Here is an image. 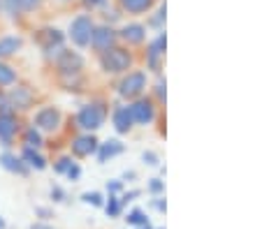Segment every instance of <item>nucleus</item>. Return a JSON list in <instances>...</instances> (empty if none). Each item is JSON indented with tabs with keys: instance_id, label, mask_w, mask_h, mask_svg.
I'll list each match as a JSON object with an SVG mask.
<instances>
[{
	"instance_id": "40",
	"label": "nucleus",
	"mask_w": 262,
	"mask_h": 229,
	"mask_svg": "<svg viewBox=\"0 0 262 229\" xmlns=\"http://www.w3.org/2000/svg\"><path fill=\"white\" fill-rule=\"evenodd\" d=\"M0 227H3V222H0Z\"/></svg>"
},
{
	"instance_id": "1",
	"label": "nucleus",
	"mask_w": 262,
	"mask_h": 229,
	"mask_svg": "<svg viewBox=\"0 0 262 229\" xmlns=\"http://www.w3.org/2000/svg\"><path fill=\"white\" fill-rule=\"evenodd\" d=\"M104 118H107V107L102 102H93V105L81 107L79 114H77V123L84 130H98L104 123Z\"/></svg>"
},
{
	"instance_id": "27",
	"label": "nucleus",
	"mask_w": 262,
	"mask_h": 229,
	"mask_svg": "<svg viewBox=\"0 0 262 229\" xmlns=\"http://www.w3.org/2000/svg\"><path fill=\"white\" fill-rule=\"evenodd\" d=\"M5 7H7V12H10L12 19H14V16H19L21 7H19V3H16V0H5Z\"/></svg>"
},
{
	"instance_id": "25",
	"label": "nucleus",
	"mask_w": 262,
	"mask_h": 229,
	"mask_svg": "<svg viewBox=\"0 0 262 229\" xmlns=\"http://www.w3.org/2000/svg\"><path fill=\"white\" fill-rule=\"evenodd\" d=\"M84 201H86V204H93V206H102V194H100V192H86L84 194Z\"/></svg>"
},
{
	"instance_id": "23",
	"label": "nucleus",
	"mask_w": 262,
	"mask_h": 229,
	"mask_svg": "<svg viewBox=\"0 0 262 229\" xmlns=\"http://www.w3.org/2000/svg\"><path fill=\"white\" fill-rule=\"evenodd\" d=\"M128 220L130 224H139V227H148V218L144 215V211H139V209H135L133 213H128Z\"/></svg>"
},
{
	"instance_id": "37",
	"label": "nucleus",
	"mask_w": 262,
	"mask_h": 229,
	"mask_svg": "<svg viewBox=\"0 0 262 229\" xmlns=\"http://www.w3.org/2000/svg\"><path fill=\"white\" fill-rule=\"evenodd\" d=\"M156 209H158V211H165L167 206H165V201H163V199H158V201H156Z\"/></svg>"
},
{
	"instance_id": "8",
	"label": "nucleus",
	"mask_w": 262,
	"mask_h": 229,
	"mask_svg": "<svg viewBox=\"0 0 262 229\" xmlns=\"http://www.w3.org/2000/svg\"><path fill=\"white\" fill-rule=\"evenodd\" d=\"M81 67H84V60H81L79 54H74V51H60L58 70L63 72V74H77Z\"/></svg>"
},
{
	"instance_id": "9",
	"label": "nucleus",
	"mask_w": 262,
	"mask_h": 229,
	"mask_svg": "<svg viewBox=\"0 0 262 229\" xmlns=\"http://www.w3.org/2000/svg\"><path fill=\"white\" fill-rule=\"evenodd\" d=\"M165 44H167V40H165V35H158L151 44H148V51H146V63L151 70L160 72V58L165 56Z\"/></svg>"
},
{
	"instance_id": "35",
	"label": "nucleus",
	"mask_w": 262,
	"mask_h": 229,
	"mask_svg": "<svg viewBox=\"0 0 262 229\" xmlns=\"http://www.w3.org/2000/svg\"><path fill=\"white\" fill-rule=\"evenodd\" d=\"M104 0H84V5L86 7H95V5H102Z\"/></svg>"
},
{
	"instance_id": "7",
	"label": "nucleus",
	"mask_w": 262,
	"mask_h": 229,
	"mask_svg": "<svg viewBox=\"0 0 262 229\" xmlns=\"http://www.w3.org/2000/svg\"><path fill=\"white\" fill-rule=\"evenodd\" d=\"M35 125L40 130L51 132V130H56L60 125V111L54 109V107H45V109H40L37 116H35Z\"/></svg>"
},
{
	"instance_id": "22",
	"label": "nucleus",
	"mask_w": 262,
	"mask_h": 229,
	"mask_svg": "<svg viewBox=\"0 0 262 229\" xmlns=\"http://www.w3.org/2000/svg\"><path fill=\"white\" fill-rule=\"evenodd\" d=\"M42 146V137H40V132L35 128H30L28 132H26V148H40Z\"/></svg>"
},
{
	"instance_id": "34",
	"label": "nucleus",
	"mask_w": 262,
	"mask_h": 229,
	"mask_svg": "<svg viewBox=\"0 0 262 229\" xmlns=\"http://www.w3.org/2000/svg\"><path fill=\"white\" fill-rule=\"evenodd\" d=\"M107 190H109V194L119 192V190H121V181H112V183H107Z\"/></svg>"
},
{
	"instance_id": "39",
	"label": "nucleus",
	"mask_w": 262,
	"mask_h": 229,
	"mask_svg": "<svg viewBox=\"0 0 262 229\" xmlns=\"http://www.w3.org/2000/svg\"><path fill=\"white\" fill-rule=\"evenodd\" d=\"M139 229H151V227H139Z\"/></svg>"
},
{
	"instance_id": "18",
	"label": "nucleus",
	"mask_w": 262,
	"mask_h": 229,
	"mask_svg": "<svg viewBox=\"0 0 262 229\" xmlns=\"http://www.w3.org/2000/svg\"><path fill=\"white\" fill-rule=\"evenodd\" d=\"M24 40L21 37H3L0 40V58H5V56H12L21 49Z\"/></svg>"
},
{
	"instance_id": "17",
	"label": "nucleus",
	"mask_w": 262,
	"mask_h": 229,
	"mask_svg": "<svg viewBox=\"0 0 262 229\" xmlns=\"http://www.w3.org/2000/svg\"><path fill=\"white\" fill-rule=\"evenodd\" d=\"M121 150H123V144H121L119 139H109L107 144H102V146H100L98 160H100V162H107L109 158H114V155H119Z\"/></svg>"
},
{
	"instance_id": "24",
	"label": "nucleus",
	"mask_w": 262,
	"mask_h": 229,
	"mask_svg": "<svg viewBox=\"0 0 262 229\" xmlns=\"http://www.w3.org/2000/svg\"><path fill=\"white\" fill-rule=\"evenodd\" d=\"M121 213V199L114 197V194H109V201H107V215L109 218H116Z\"/></svg>"
},
{
	"instance_id": "30",
	"label": "nucleus",
	"mask_w": 262,
	"mask_h": 229,
	"mask_svg": "<svg viewBox=\"0 0 262 229\" xmlns=\"http://www.w3.org/2000/svg\"><path fill=\"white\" fill-rule=\"evenodd\" d=\"M19 3L21 10H35V7L40 5V0H16Z\"/></svg>"
},
{
	"instance_id": "3",
	"label": "nucleus",
	"mask_w": 262,
	"mask_h": 229,
	"mask_svg": "<svg viewBox=\"0 0 262 229\" xmlns=\"http://www.w3.org/2000/svg\"><path fill=\"white\" fill-rule=\"evenodd\" d=\"M91 33H93V21L86 14L77 16V19L72 21V26H70V37H72V42L77 46L91 44Z\"/></svg>"
},
{
	"instance_id": "4",
	"label": "nucleus",
	"mask_w": 262,
	"mask_h": 229,
	"mask_svg": "<svg viewBox=\"0 0 262 229\" xmlns=\"http://www.w3.org/2000/svg\"><path fill=\"white\" fill-rule=\"evenodd\" d=\"M144 88H146V74L144 72H133V74H128L121 81L119 93L123 97H137V95H142Z\"/></svg>"
},
{
	"instance_id": "10",
	"label": "nucleus",
	"mask_w": 262,
	"mask_h": 229,
	"mask_svg": "<svg viewBox=\"0 0 262 229\" xmlns=\"http://www.w3.org/2000/svg\"><path fill=\"white\" fill-rule=\"evenodd\" d=\"M16 128H19V123H16L14 114L12 111H3L0 114V139H3V144H10L12 137L16 135Z\"/></svg>"
},
{
	"instance_id": "13",
	"label": "nucleus",
	"mask_w": 262,
	"mask_h": 229,
	"mask_svg": "<svg viewBox=\"0 0 262 229\" xmlns=\"http://www.w3.org/2000/svg\"><path fill=\"white\" fill-rule=\"evenodd\" d=\"M40 42L45 46V51H54V49H60L63 46V35H60V30H42L40 33Z\"/></svg>"
},
{
	"instance_id": "6",
	"label": "nucleus",
	"mask_w": 262,
	"mask_h": 229,
	"mask_svg": "<svg viewBox=\"0 0 262 229\" xmlns=\"http://www.w3.org/2000/svg\"><path fill=\"white\" fill-rule=\"evenodd\" d=\"M114 40H116V33H114V28H109V26H100V28H93V33H91V44H93L98 51L112 49Z\"/></svg>"
},
{
	"instance_id": "11",
	"label": "nucleus",
	"mask_w": 262,
	"mask_h": 229,
	"mask_svg": "<svg viewBox=\"0 0 262 229\" xmlns=\"http://www.w3.org/2000/svg\"><path fill=\"white\" fill-rule=\"evenodd\" d=\"M98 150V139L93 135H84V137H77L72 141V153L79 155V158H86V155H93Z\"/></svg>"
},
{
	"instance_id": "29",
	"label": "nucleus",
	"mask_w": 262,
	"mask_h": 229,
	"mask_svg": "<svg viewBox=\"0 0 262 229\" xmlns=\"http://www.w3.org/2000/svg\"><path fill=\"white\" fill-rule=\"evenodd\" d=\"M148 190H151V192H154V194L163 192V190H165L163 181H160V179H151V183H148Z\"/></svg>"
},
{
	"instance_id": "32",
	"label": "nucleus",
	"mask_w": 262,
	"mask_h": 229,
	"mask_svg": "<svg viewBox=\"0 0 262 229\" xmlns=\"http://www.w3.org/2000/svg\"><path fill=\"white\" fill-rule=\"evenodd\" d=\"M51 197H54V201H63L65 199V192L60 188H51Z\"/></svg>"
},
{
	"instance_id": "15",
	"label": "nucleus",
	"mask_w": 262,
	"mask_h": 229,
	"mask_svg": "<svg viewBox=\"0 0 262 229\" xmlns=\"http://www.w3.org/2000/svg\"><path fill=\"white\" fill-rule=\"evenodd\" d=\"M30 102H33V93L28 88H14L10 95V105L19 107V109H28Z\"/></svg>"
},
{
	"instance_id": "38",
	"label": "nucleus",
	"mask_w": 262,
	"mask_h": 229,
	"mask_svg": "<svg viewBox=\"0 0 262 229\" xmlns=\"http://www.w3.org/2000/svg\"><path fill=\"white\" fill-rule=\"evenodd\" d=\"M30 229H54V227H49V224H40V222H37V224H33V227H30Z\"/></svg>"
},
{
	"instance_id": "26",
	"label": "nucleus",
	"mask_w": 262,
	"mask_h": 229,
	"mask_svg": "<svg viewBox=\"0 0 262 229\" xmlns=\"http://www.w3.org/2000/svg\"><path fill=\"white\" fill-rule=\"evenodd\" d=\"M72 165H74V162H72L70 158H60L58 165H56V171H58V174H68V169H70Z\"/></svg>"
},
{
	"instance_id": "31",
	"label": "nucleus",
	"mask_w": 262,
	"mask_h": 229,
	"mask_svg": "<svg viewBox=\"0 0 262 229\" xmlns=\"http://www.w3.org/2000/svg\"><path fill=\"white\" fill-rule=\"evenodd\" d=\"M10 97H7V95H3V93H0V114H3V111H7V109H10Z\"/></svg>"
},
{
	"instance_id": "12",
	"label": "nucleus",
	"mask_w": 262,
	"mask_h": 229,
	"mask_svg": "<svg viewBox=\"0 0 262 229\" xmlns=\"http://www.w3.org/2000/svg\"><path fill=\"white\" fill-rule=\"evenodd\" d=\"M121 37H123L125 42H130V44H142V42L146 40V28L139 23H130L121 30Z\"/></svg>"
},
{
	"instance_id": "14",
	"label": "nucleus",
	"mask_w": 262,
	"mask_h": 229,
	"mask_svg": "<svg viewBox=\"0 0 262 229\" xmlns=\"http://www.w3.org/2000/svg\"><path fill=\"white\" fill-rule=\"evenodd\" d=\"M114 128L116 132H128L130 128H133V116H130V107H119V109L114 111Z\"/></svg>"
},
{
	"instance_id": "36",
	"label": "nucleus",
	"mask_w": 262,
	"mask_h": 229,
	"mask_svg": "<svg viewBox=\"0 0 262 229\" xmlns=\"http://www.w3.org/2000/svg\"><path fill=\"white\" fill-rule=\"evenodd\" d=\"M158 95H160V100H165V81L158 84Z\"/></svg>"
},
{
	"instance_id": "5",
	"label": "nucleus",
	"mask_w": 262,
	"mask_h": 229,
	"mask_svg": "<svg viewBox=\"0 0 262 229\" xmlns=\"http://www.w3.org/2000/svg\"><path fill=\"white\" fill-rule=\"evenodd\" d=\"M130 116H133V123H151L156 118V107L151 100H137L133 107H130Z\"/></svg>"
},
{
	"instance_id": "2",
	"label": "nucleus",
	"mask_w": 262,
	"mask_h": 229,
	"mask_svg": "<svg viewBox=\"0 0 262 229\" xmlns=\"http://www.w3.org/2000/svg\"><path fill=\"white\" fill-rule=\"evenodd\" d=\"M102 67L107 72H123L130 67L133 63V56L128 54L125 49H119V46H112V49L102 51Z\"/></svg>"
},
{
	"instance_id": "20",
	"label": "nucleus",
	"mask_w": 262,
	"mask_h": 229,
	"mask_svg": "<svg viewBox=\"0 0 262 229\" xmlns=\"http://www.w3.org/2000/svg\"><path fill=\"white\" fill-rule=\"evenodd\" d=\"M24 160L28 162L30 167H35V169H45V167H47V160L42 158V155L37 153L35 148H24Z\"/></svg>"
},
{
	"instance_id": "19",
	"label": "nucleus",
	"mask_w": 262,
	"mask_h": 229,
	"mask_svg": "<svg viewBox=\"0 0 262 229\" xmlns=\"http://www.w3.org/2000/svg\"><path fill=\"white\" fill-rule=\"evenodd\" d=\"M121 7L130 14H139V12H146L148 7L154 5V0H119Z\"/></svg>"
},
{
	"instance_id": "33",
	"label": "nucleus",
	"mask_w": 262,
	"mask_h": 229,
	"mask_svg": "<svg viewBox=\"0 0 262 229\" xmlns=\"http://www.w3.org/2000/svg\"><path fill=\"white\" fill-rule=\"evenodd\" d=\"M79 174H81V169H79V167H77V165H72V167H70V169H68V176H70V179H72V181H77V179H79Z\"/></svg>"
},
{
	"instance_id": "21",
	"label": "nucleus",
	"mask_w": 262,
	"mask_h": 229,
	"mask_svg": "<svg viewBox=\"0 0 262 229\" xmlns=\"http://www.w3.org/2000/svg\"><path fill=\"white\" fill-rule=\"evenodd\" d=\"M16 81V74L14 70H12L10 65L5 63H0V86H12Z\"/></svg>"
},
{
	"instance_id": "28",
	"label": "nucleus",
	"mask_w": 262,
	"mask_h": 229,
	"mask_svg": "<svg viewBox=\"0 0 262 229\" xmlns=\"http://www.w3.org/2000/svg\"><path fill=\"white\" fill-rule=\"evenodd\" d=\"M142 160H144V162H146V165H151V167H156V165H158V155H156L154 150H146V153L142 155Z\"/></svg>"
},
{
	"instance_id": "16",
	"label": "nucleus",
	"mask_w": 262,
	"mask_h": 229,
	"mask_svg": "<svg viewBox=\"0 0 262 229\" xmlns=\"http://www.w3.org/2000/svg\"><path fill=\"white\" fill-rule=\"evenodd\" d=\"M0 165L5 167L7 171H16V174H28V167L21 162L16 155H12V153H3L0 155Z\"/></svg>"
}]
</instances>
